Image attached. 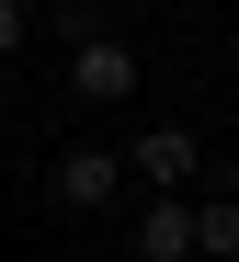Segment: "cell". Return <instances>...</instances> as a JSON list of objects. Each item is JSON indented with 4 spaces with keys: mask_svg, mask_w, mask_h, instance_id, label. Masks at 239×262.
Returning <instances> with one entry per match:
<instances>
[{
    "mask_svg": "<svg viewBox=\"0 0 239 262\" xmlns=\"http://www.w3.org/2000/svg\"><path fill=\"white\" fill-rule=\"evenodd\" d=\"M0 137H12V125H0Z\"/></svg>",
    "mask_w": 239,
    "mask_h": 262,
    "instance_id": "cell-7",
    "label": "cell"
},
{
    "mask_svg": "<svg viewBox=\"0 0 239 262\" xmlns=\"http://www.w3.org/2000/svg\"><path fill=\"white\" fill-rule=\"evenodd\" d=\"M23 34H34V23H23V0H0V69L23 57Z\"/></svg>",
    "mask_w": 239,
    "mask_h": 262,
    "instance_id": "cell-6",
    "label": "cell"
},
{
    "mask_svg": "<svg viewBox=\"0 0 239 262\" xmlns=\"http://www.w3.org/2000/svg\"><path fill=\"white\" fill-rule=\"evenodd\" d=\"M137 262H194V205H182V194H160V205H137Z\"/></svg>",
    "mask_w": 239,
    "mask_h": 262,
    "instance_id": "cell-4",
    "label": "cell"
},
{
    "mask_svg": "<svg viewBox=\"0 0 239 262\" xmlns=\"http://www.w3.org/2000/svg\"><path fill=\"white\" fill-rule=\"evenodd\" d=\"M137 80H148V57L125 34H80L69 46V103H137Z\"/></svg>",
    "mask_w": 239,
    "mask_h": 262,
    "instance_id": "cell-1",
    "label": "cell"
},
{
    "mask_svg": "<svg viewBox=\"0 0 239 262\" xmlns=\"http://www.w3.org/2000/svg\"><path fill=\"white\" fill-rule=\"evenodd\" d=\"M114 183H125V160H114V148H57V171H46V194H57L69 216H103Z\"/></svg>",
    "mask_w": 239,
    "mask_h": 262,
    "instance_id": "cell-2",
    "label": "cell"
},
{
    "mask_svg": "<svg viewBox=\"0 0 239 262\" xmlns=\"http://www.w3.org/2000/svg\"><path fill=\"white\" fill-rule=\"evenodd\" d=\"M194 262H239V194H205L194 205Z\"/></svg>",
    "mask_w": 239,
    "mask_h": 262,
    "instance_id": "cell-5",
    "label": "cell"
},
{
    "mask_svg": "<svg viewBox=\"0 0 239 262\" xmlns=\"http://www.w3.org/2000/svg\"><path fill=\"white\" fill-rule=\"evenodd\" d=\"M194 125H148V137H137L125 148V171H137V183H148V194H182V183H194Z\"/></svg>",
    "mask_w": 239,
    "mask_h": 262,
    "instance_id": "cell-3",
    "label": "cell"
}]
</instances>
